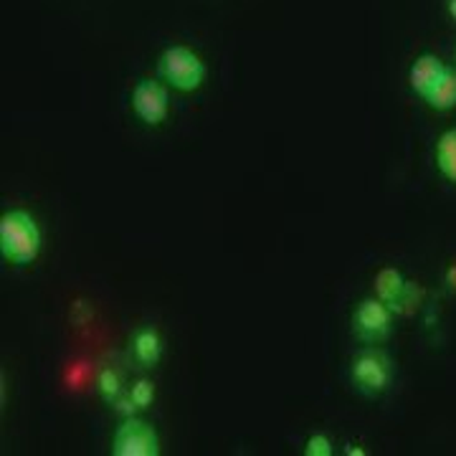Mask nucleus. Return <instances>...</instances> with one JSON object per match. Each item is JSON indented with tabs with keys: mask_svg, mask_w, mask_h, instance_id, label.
<instances>
[{
	"mask_svg": "<svg viewBox=\"0 0 456 456\" xmlns=\"http://www.w3.org/2000/svg\"><path fill=\"white\" fill-rule=\"evenodd\" d=\"M132 353H134V358L140 360L142 365H155L160 355H163V340H160V335L155 332V330H142V332H137L134 335V340H132Z\"/></svg>",
	"mask_w": 456,
	"mask_h": 456,
	"instance_id": "obj_10",
	"label": "nucleus"
},
{
	"mask_svg": "<svg viewBox=\"0 0 456 456\" xmlns=\"http://www.w3.org/2000/svg\"><path fill=\"white\" fill-rule=\"evenodd\" d=\"M393 310L383 299H362L353 314V330L360 340L380 342L391 332Z\"/></svg>",
	"mask_w": 456,
	"mask_h": 456,
	"instance_id": "obj_5",
	"label": "nucleus"
},
{
	"mask_svg": "<svg viewBox=\"0 0 456 456\" xmlns=\"http://www.w3.org/2000/svg\"><path fill=\"white\" fill-rule=\"evenodd\" d=\"M99 388H102V395H104L110 403H117V401L125 395V391H122V383H119V378H117V373H112V370H107V373L102 375Z\"/></svg>",
	"mask_w": 456,
	"mask_h": 456,
	"instance_id": "obj_12",
	"label": "nucleus"
},
{
	"mask_svg": "<svg viewBox=\"0 0 456 456\" xmlns=\"http://www.w3.org/2000/svg\"><path fill=\"white\" fill-rule=\"evenodd\" d=\"M132 107L145 125H160L167 117V92L163 84L142 79L132 92Z\"/></svg>",
	"mask_w": 456,
	"mask_h": 456,
	"instance_id": "obj_6",
	"label": "nucleus"
},
{
	"mask_svg": "<svg viewBox=\"0 0 456 456\" xmlns=\"http://www.w3.org/2000/svg\"><path fill=\"white\" fill-rule=\"evenodd\" d=\"M436 165H439L444 178L456 183V127L446 130L439 137V142H436Z\"/></svg>",
	"mask_w": 456,
	"mask_h": 456,
	"instance_id": "obj_11",
	"label": "nucleus"
},
{
	"mask_svg": "<svg viewBox=\"0 0 456 456\" xmlns=\"http://www.w3.org/2000/svg\"><path fill=\"white\" fill-rule=\"evenodd\" d=\"M446 8H449V16L456 18V0H446Z\"/></svg>",
	"mask_w": 456,
	"mask_h": 456,
	"instance_id": "obj_15",
	"label": "nucleus"
},
{
	"mask_svg": "<svg viewBox=\"0 0 456 456\" xmlns=\"http://www.w3.org/2000/svg\"><path fill=\"white\" fill-rule=\"evenodd\" d=\"M393 378V362L383 350L368 347L353 360V380L360 391L368 395H378L388 388Z\"/></svg>",
	"mask_w": 456,
	"mask_h": 456,
	"instance_id": "obj_3",
	"label": "nucleus"
},
{
	"mask_svg": "<svg viewBox=\"0 0 456 456\" xmlns=\"http://www.w3.org/2000/svg\"><path fill=\"white\" fill-rule=\"evenodd\" d=\"M375 292H378V299H383L391 310H401L403 305H408L411 284L403 279V274L398 269L386 266L375 277Z\"/></svg>",
	"mask_w": 456,
	"mask_h": 456,
	"instance_id": "obj_7",
	"label": "nucleus"
},
{
	"mask_svg": "<svg viewBox=\"0 0 456 456\" xmlns=\"http://www.w3.org/2000/svg\"><path fill=\"white\" fill-rule=\"evenodd\" d=\"M160 77L180 92H196L206 79V66L200 56L185 46H170L160 56Z\"/></svg>",
	"mask_w": 456,
	"mask_h": 456,
	"instance_id": "obj_2",
	"label": "nucleus"
},
{
	"mask_svg": "<svg viewBox=\"0 0 456 456\" xmlns=\"http://www.w3.org/2000/svg\"><path fill=\"white\" fill-rule=\"evenodd\" d=\"M132 401H134V406L137 408H145L150 401H152V395H155V391H152V383L150 380H137L134 386H132Z\"/></svg>",
	"mask_w": 456,
	"mask_h": 456,
	"instance_id": "obj_14",
	"label": "nucleus"
},
{
	"mask_svg": "<svg viewBox=\"0 0 456 456\" xmlns=\"http://www.w3.org/2000/svg\"><path fill=\"white\" fill-rule=\"evenodd\" d=\"M424 99L428 102V107L441 110V112H446V110H454L456 107V71L454 69H449V66H446V71L441 74L439 82L431 86V92H428Z\"/></svg>",
	"mask_w": 456,
	"mask_h": 456,
	"instance_id": "obj_9",
	"label": "nucleus"
},
{
	"mask_svg": "<svg viewBox=\"0 0 456 456\" xmlns=\"http://www.w3.org/2000/svg\"><path fill=\"white\" fill-rule=\"evenodd\" d=\"M0 251L13 264H31L41 251V231L26 211H8L0 218Z\"/></svg>",
	"mask_w": 456,
	"mask_h": 456,
	"instance_id": "obj_1",
	"label": "nucleus"
},
{
	"mask_svg": "<svg viewBox=\"0 0 456 456\" xmlns=\"http://www.w3.org/2000/svg\"><path fill=\"white\" fill-rule=\"evenodd\" d=\"M112 452L114 456H158L160 441H158L155 428L147 421L127 419L114 434Z\"/></svg>",
	"mask_w": 456,
	"mask_h": 456,
	"instance_id": "obj_4",
	"label": "nucleus"
},
{
	"mask_svg": "<svg viewBox=\"0 0 456 456\" xmlns=\"http://www.w3.org/2000/svg\"><path fill=\"white\" fill-rule=\"evenodd\" d=\"M446 71V66L441 61L436 53H424L419 56L413 64H411V71H408V84L416 94L426 97L431 92V86L439 82V77Z\"/></svg>",
	"mask_w": 456,
	"mask_h": 456,
	"instance_id": "obj_8",
	"label": "nucleus"
},
{
	"mask_svg": "<svg viewBox=\"0 0 456 456\" xmlns=\"http://www.w3.org/2000/svg\"><path fill=\"white\" fill-rule=\"evenodd\" d=\"M305 454L307 456H330L332 454V441L327 439L325 434H314V436H310V439H307Z\"/></svg>",
	"mask_w": 456,
	"mask_h": 456,
	"instance_id": "obj_13",
	"label": "nucleus"
}]
</instances>
